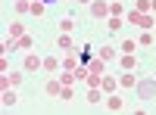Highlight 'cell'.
<instances>
[{"label": "cell", "instance_id": "17", "mask_svg": "<svg viewBox=\"0 0 156 115\" xmlns=\"http://www.w3.org/2000/svg\"><path fill=\"white\" fill-rule=\"evenodd\" d=\"M28 9H31L28 0H16V12H28Z\"/></svg>", "mask_w": 156, "mask_h": 115}, {"label": "cell", "instance_id": "11", "mask_svg": "<svg viewBox=\"0 0 156 115\" xmlns=\"http://www.w3.org/2000/svg\"><path fill=\"white\" fill-rule=\"evenodd\" d=\"M106 106H109L112 112H119V109H122V100H119V96H115V93H112V96L106 100Z\"/></svg>", "mask_w": 156, "mask_h": 115}, {"label": "cell", "instance_id": "23", "mask_svg": "<svg viewBox=\"0 0 156 115\" xmlns=\"http://www.w3.org/2000/svg\"><path fill=\"white\" fill-rule=\"evenodd\" d=\"M62 69H69V72H75V56H69L66 62H62Z\"/></svg>", "mask_w": 156, "mask_h": 115}, {"label": "cell", "instance_id": "13", "mask_svg": "<svg viewBox=\"0 0 156 115\" xmlns=\"http://www.w3.org/2000/svg\"><path fill=\"white\" fill-rule=\"evenodd\" d=\"M59 81H62V84H72V81H78V78H75V72H69V69H66V72L59 75Z\"/></svg>", "mask_w": 156, "mask_h": 115}, {"label": "cell", "instance_id": "24", "mask_svg": "<svg viewBox=\"0 0 156 115\" xmlns=\"http://www.w3.org/2000/svg\"><path fill=\"white\" fill-rule=\"evenodd\" d=\"M150 9H156V0H150Z\"/></svg>", "mask_w": 156, "mask_h": 115}, {"label": "cell", "instance_id": "1", "mask_svg": "<svg viewBox=\"0 0 156 115\" xmlns=\"http://www.w3.org/2000/svg\"><path fill=\"white\" fill-rule=\"evenodd\" d=\"M137 96H140V100H153V96H156V78L137 81Z\"/></svg>", "mask_w": 156, "mask_h": 115}, {"label": "cell", "instance_id": "22", "mask_svg": "<svg viewBox=\"0 0 156 115\" xmlns=\"http://www.w3.org/2000/svg\"><path fill=\"white\" fill-rule=\"evenodd\" d=\"M150 9V0H137V12H147Z\"/></svg>", "mask_w": 156, "mask_h": 115}, {"label": "cell", "instance_id": "10", "mask_svg": "<svg viewBox=\"0 0 156 115\" xmlns=\"http://www.w3.org/2000/svg\"><path fill=\"white\" fill-rule=\"evenodd\" d=\"M119 84H122V87H137V78H134V75H122Z\"/></svg>", "mask_w": 156, "mask_h": 115}, {"label": "cell", "instance_id": "7", "mask_svg": "<svg viewBox=\"0 0 156 115\" xmlns=\"http://www.w3.org/2000/svg\"><path fill=\"white\" fill-rule=\"evenodd\" d=\"M87 72H90V75H103V59H100V56L90 59V62H87Z\"/></svg>", "mask_w": 156, "mask_h": 115}, {"label": "cell", "instance_id": "14", "mask_svg": "<svg viewBox=\"0 0 156 115\" xmlns=\"http://www.w3.org/2000/svg\"><path fill=\"white\" fill-rule=\"evenodd\" d=\"M56 47H59V50H72V41H69V34H62L59 41H56Z\"/></svg>", "mask_w": 156, "mask_h": 115}, {"label": "cell", "instance_id": "9", "mask_svg": "<svg viewBox=\"0 0 156 115\" xmlns=\"http://www.w3.org/2000/svg\"><path fill=\"white\" fill-rule=\"evenodd\" d=\"M100 87H103L106 93H112L115 87H119V81H115V78H103V81H100Z\"/></svg>", "mask_w": 156, "mask_h": 115}, {"label": "cell", "instance_id": "8", "mask_svg": "<svg viewBox=\"0 0 156 115\" xmlns=\"http://www.w3.org/2000/svg\"><path fill=\"white\" fill-rule=\"evenodd\" d=\"M97 56H100L103 62H109V59H115V50H112V47H100V50H97Z\"/></svg>", "mask_w": 156, "mask_h": 115}, {"label": "cell", "instance_id": "6", "mask_svg": "<svg viewBox=\"0 0 156 115\" xmlns=\"http://www.w3.org/2000/svg\"><path fill=\"white\" fill-rule=\"evenodd\" d=\"M134 66H137L134 53H125V56H122V69H125V72H134Z\"/></svg>", "mask_w": 156, "mask_h": 115}, {"label": "cell", "instance_id": "20", "mask_svg": "<svg viewBox=\"0 0 156 115\" xmlns=\"http://www.w3.org/2000/svg\"><path fill=\"white\" fill-rule=\"evenodd\" d=\"M109 31H122V19H109Z\"/></svg>", "mask_w": 156, "mask_h": 115}, {"label": "cell", "instance_id": "2", "mask_svg": "<svg viewBox=\"0 0 156 115\" xmlns=\"http://www.w3.org/2000/svg\"><path fill=\"white\" fill-rule=\"evenodd\" d=\"M128 22H131V25H140V28H156V22L147 16V12H128Z\"/></svg>", "mask_w": 156, "mask_h": 115}, {"label": "cell", "instance_id": "26", "mask_svg": "<svg viewBox=\"0 0 156 115\" xmlns=\"http://www.w3.org/2000/svg\"><path fill=\"white\" fill-rule=\"evenodd\" d=\"M81 3H90V0H81Z\"/></svg>", "mask_w": 156, "mask_h": 115}, {"label": "cell", "instance_id": "15", "mask_svg": "<svg viewBox=\"0 0 156 115\" xmlns=\"http://www.w3.org/2000/svg\"><path fill=\"white\" fill-rule=\"evenodd\" d=\"M59 28H62V34H69V31L75 28V22H72V19H62V22H59Z\"/></svg>", "mask_w": 156, "mask_h": 115}, {"label": "cell", "instance_id": "12", "mask_svg": "<svg viewBox=\"0 0 156 115\" xmlns=\"http://www.w3.org/2000/svg\"><path fill=\"white\" fill-rule=\"evenodd\" d=\"M44 69H47V72H56V69H59V62H56V56H50V59H44Z\"/></svg>", "mask_w": 156, "mask_h": 115}, {"label": "cell", "instance_id": "19", "mask_svg": "<svg viewBox=\"0 0 156 115\" xmlns=\"http://www.w3.org/2000/svg\"><path fill=\"white\" fill-rule=\"evenodd\" d=\"M31 12H34V16H41V12H44V3H41V0H31Z\"/></svg>", "mask_w": 156, "mask_h": 115}, {"label": "cell", "instance_id": "18", "mask_svg": "<svg viewBox=\"0 0 156 115\" xmlns=\"http://www.w3.org/2000/svg\"><path fill=\"white\" fill-rule=\"evenodd\" d=\"M12 103H16V93H12V90H3V106H12Z\"/></svg>", "mask_w": 156, "mask_h": 115}, {"label": "cell", "instance_id": "3", "mask_svg": "<svg viewBox=\"0 0 156 115\" xmlns=\"http://www.w3.org/2000/svg\"><path fill=\"white\" fill-rule=\"evenodd\" d=\"M109 12V6H106V0H94V3H90V16L94 19H103Z\"/></svg>", "mask_w": 156, "mask_h": 115}, {"label": "cell", "instance_id": "25", "mask_svg": "<svg viewBox=\"0 0 156 115\" xmlns=\"http://www.w3.org/2000/svg\"><path fill=\"white\" fill-rule=\"evenodd\" d=\"M41 3H56V0H41Z\"/></svg>", "mask_w": 156, "mask_h": 115}, {"label": "cell", "instance_id": "4", "mask_svg": "<svg viewBox=\"0 0 156 115\" xmlns=\"http://www.w3.org/2000/svg\"><path fill=\"white\" fill-rule=\"evenodd\" d=\"M44 90H47V96H59L62 93V81H47Z\"/></svg>", "mask_w": 156, "mask_h": 115}, {"label": "cell", "instance_id": "16", "mask_svg": "<svg viewBox=\"0 0 156 115\" xmlns=\"http://www.w3.org/2000/svg\"><path fill=\"white\" fill-rule=\"evenodd\" d=\"M9 34H12V37H22V22H12V25H9Z\"/></svg>", "mask_w": 156, "mask_h": 115}, {"label": "cell", "instance_id": "5", "mask_svg": "<svg viewBox=\"0 0 156 115\" xmlns=\"http://www.w3.org/2000/svg\"><path fill=\"white\" fill-rule=\"evenodd\" d=\"M22 66H25V72H34L37 66H44V62H41V59H37V56L31 53V56H25V62H22Z\"/></svg>", "mask_w": 156, "mask_h": 115}, {"label": "cell", "instance_id": "21", "mask_svg": "<svg viewBox=\"0 0 156 115\" xmlns=\"http://www.w3.org/2000/svg\"><path fill=\"white\" fill-rule=\"evenodd\" d=\"M122 50H125V53H134L137 44H134V41H125V44H122Z\"/></svg>", "mask_w": 156, "mask_h": 115}]
</instances>
